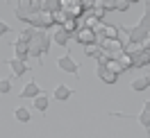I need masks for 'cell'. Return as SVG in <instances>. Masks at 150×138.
<instances>
[{
  "mask_svg": "<svg viewBox=\"0 0 150 138\" xmlns=\"http://www.w3.org/2000/svg\"><path fill=\"white\" fill-rule=\"evenodd\" d=\"M57 68H59V70H64V73H68V75H73V77H77V73H80V64H77L68 52L57 59Z\"/></svg>",
  "mask_w": 150,
  "mask_h": 138,
  "instance_id": "4",
  "label": "cell"
},
{
  "mask_svg": "<svg viewBox=\"0 0 150 138\" xmlns=\"http://www.w3.org/2000/svg\"><path fill=\"white\" fill-rule=\"evenodd\" d=\"M73 36H75V41H77V43H82V46H96V27L82 25Z\"/></svg>",
  "mask_w": 150,
  "mask_h": 138,
  "instance_id": "5",
  "label": "cell"
},
{
  "mask_svg": "<svg viewBox=\"0 0 150 138\" xmlns=\"http://www.w3.org/2000/svg\"><path fill=\"white\" fill-rule=\"evenodd\" d=\"M14 118L18 120V122H30V111L25 106H16L14 109Z\"/></svg>",
  "mask_w": 150,
  "mask_h": 138,
  "instance_id": "14",
  "label": "cell"
},
{
  "mask_svg": "<svg viewBox=\"0 0 150 138\" xmlns=\"http://www.w3.org/2000/svg\"><path fill=\"white\" fill-rule=\"evenodd\" d=\"M148 88V84H146V79L141 77V79H134L132 82V91H137V93H141V91H146Z\"/></svg>",
  "mask_w": 150,
  "mask_h": 138,
  "instance_id": "17",
  "label": "cell"
},
{
  "mask_svg": "<svg viewBox=\"0 0 150 138\" xmlns=\"http://www.w3.org/2000/svg\"><path fill=\"white\" fill-rule=\"evenodd\" d=\"M143 79H146V84H148V86H150V73L146 75V77H143Z\"/></svg>",
  "mask_w": 150,
  "mask_h": 138,
  "instance_id": "21",
  "label": "cell"
},
{
  "mask_svg": "<svg viewBox=\"0 0 150 138\" xmlns=\"http://www.w3.org/2000/svg\"><path fill=\"white\" fill-rule=\"evenodd\" d=\"M98 77H100L105 84H116L118 82V75L114 73V70H109L107 64H98Z\"/></svg>",
  "mask_w": 150,
  "mask_h": 138,
  "instance_id": "8",
  "label": "cell"
},
{
  "mask_svg": "<svg viewBox=\"0 0 150 138\" xmlns=\"http://www.w3.org/2000/svg\"><path fill=\"white\" fill-rule=\"evenodd\" d=\"M34 32H37V27H32V25H30L28 29H23V32H21V41H25V43H30V41H32V36H34Z\"/></svg>",
  "mask_w": 150,
  "mask_h": 138,
  "instance_id": "16",
  "label": "cell"
},
{
  "mask_svg": "<svg viewBox=\"0 0 150 138\" xmlns=\"http://www.w3.org/2000/svg\"><path fill=\"white\" fill-rule=\"evenodd\" d=\"M68 39H71V34H68L62 25H57V27H55V34H52V41H55L57 46H62V48H68Z\"/></svg>",
  "mask_w": 150,
  "mask_h": 138,
  "instance_id": "10",
  "label": "cell"
},
{
  "mask_svg": "<svg viewBox=\"0 0 150 138\" xmlns=\"http://www.w3.org/2000/svg\"><path fill=\"white\" fill-rule=\"evenodd\" d=\"M127 2H130V5H134V2H141V0H127Z\"/></svg>",
  "mask_w": 150,
  "mask_h": 138,
  "instance_id": "23",
  "label": "cell"
},
{
  "mask_svg": "<svg viewBox=\"0 0 150 138\" xmlns=\"http://www.w3.org/2000/svg\"><path fill=\"white\" fill-rule=\"evenodd\" d=\"M52 95H55V100L66 102L71 95H73V88H71V86H66V84H57V88L52 91Z\"/></svg>",
  "mask_w": 150,
  "mask_h": 138,
  "instance_id": "11",
  "label": "cell"
},
{
  "mask_svg": "<svg viewBox=\"0 0 150 138\" xmlns=\"http://www.w3.org/2000/svg\"><path fill=\"white\" fill-rule=\"evenodd\" d=\"M28 25H32L37 29H50V27H55V20H52V14L39 11V14H32L28 18Z\"/></svg>",
  "mask_w": 150,
  "mask_h": 138,
  "instance_id": "3",
  "label": "cell"
},
{
  "mask_svg": "<svg viewBox=\"0 0 150 138\" xmlns=\"http://www.w3.org/2000/svg\"><path fill=\"white\" fill-rule=\"evenodd\" d=\"M11 46H14V57H16V59H21V61H28V59H30V43L16 39Z\"/></svg>",
  "mask_w": 150,
  "mask_h": 138,
  "instance_id": "7",
  "label": "cell"
},
{
  "mask_svg": "<svg viewBox=\"0 0 150 138\" xmlns=\"http://www.w3.org/2000/svg\"><path fill=\"white\" fill-rule=\"evenodd\" d=\"M137 120H139V125H141V127H143V129H146V131L150 134V111L146 109V106L141 109V113L137 116Z\"/></svg>",
  "mask_w": 150,
  "mask_h": 138,
  "instance_id": "12",
  "label": "cell"
},
{
  "mask_svg": "<svg viewBox=\"0 0 150 138\" xmlns=\"http://www.w3.org/2000/svg\"><path fill=\"white\" fill-rule=\"evenodd\" d=\"M123 34H127L132 43H143L146 39H148V32H150V2H143V16L137 25H132V27H125V25H118Z\"/></svg>",
  "mask_w": 150,
  "mask_h": 138,
  "instance_id": "1",
  "label": "cell"
},
{
  "mask_svg": "<svg viewBox=\"0 0 150 138\" xmlns=\"http://www.w3.org/2000/svg\"><path fill=\"white\" fill-rule=\"evenodd\" d=\"M143 106H146V109H148V111H150V100H148V102H146V104H143Z\"/></svg>",
  "mask_w": 150,
  "mask_h": 138,
  "instance_id": "22",
  "label": "cell"
},
{
  "mask_svg": "<svg viewBox=\"0 0 150 138\" xmlns=\"http://www.w3.org/2000/svg\"><path fill=\"white\" fill-rule=\"evenodd\" d=\"M43 0H21L18 7L14 9V14H16V18L23 20V23H28V18L32 16V14H39V11H43V5H41Z\"/></svg>",
  "mask_w": 150,
  "mask_h": 138,
  "instance_id": "2",
  "label": "cell"
},
{
  "mask_svg": "<svg viewBox=\"0 0 150 138\" xmlns=\"http://www.w3.org/2000/svg\"><path fill=\"white\" fill-rule=\"evenodd\" d=\"M41 5H43V11H48V14H52V11L62 9V0H43Z\"/></svg>",
  "mask_w": 150,
  "mask_h": 138,
  "instance_id": "15",
  "label": "cell"
},
{
  "mask_svg": "<svg viewBox=\"0 0 150 138\" xmlns=\"http://www.w3.org/2000/svg\"><path fill=\"white\" fill-rule=\"evenodd\" d=\"M0 93L5 95V93H11V82L9 79H0Z\"/></svg>",
  "mask_w": 150,
  "mask_h": 138,
  "instance_id": "19",
  "label": "cell"
},
{
  "mask_svg": "<svg viewBox=\"0 0 150 138\" xmlns=\"http://www.w3.org/2000/svg\"><path fill=\"white\" fill-rule=\"evenodd\" d=\"M80 2H96V0H80Z\"/></svg>",
  "mask_w": 150,
  "mask_h": 138,
  "instance_id": "24",
  "label": "cell"
},
{
  "mask_svg": "<svg viewBox=\"0 0 150 138\" xmlns=\"http://www.w3.org/2000/svg\"><path fill=\"white\" fill-rule=\"evenodd\" d=\"M132 5L127 2V0H116V7H114V11H127Z\"/></svg>",
  "mask_w": 150,
  "mask_h": 138,
  "instance_id": "18",
  "label": "cell"
},
{
  "mask_svg": "<svg viewBox=\"0 0 150 138\" xmlns=\"http://www.w3.org/2000/svg\"><path fill=\"white\" fill-rule=\"evenodd\" d=\"M5 64L11 68V73H14V77H21V75H28L30 73V68L25 61H21V59H16V57H11V59H7Z\"/></svg>",
  "mask_w": 150,
  "mask_h": 138,
  "instance_id": "6",
  "label": "cell"
},
{
  "mask_svg": "<svg viewBox=\"0 0 150 138\" xmlns=\"http://www.w3.org/2000/svg\"><path fill=\"white\" fill-rule=\"evenodd\" d=\"M41 93H46V91H43L37 82H32V79H30V82L25 84V88L21 91V97H30V100H34V97H37V95H41Z\"/></svg>",
  "mask_w": 150,
  "mask_h": 138,
  "instance_id": "9",
  "label": "cell"
},
{
  "mask_svg": "<svg viewBox=\"0 0 150 138\" xmlns=\"http://www.w3.org/2000/svg\"><path fill=\"white\" fill-rule=\"evenodd\" d=\"M9 32H11V27L7 25V23H2V20H0V36H2V34H9Z\"/></svg>",
  "mask_w": 150,
  "mask_h": 138,
  "instance_id": "20",
  "label": "cell"
},
{
  "mask_svg": "<svg viewBox=\"0 0 150 138\" xmlns=\"http://www.w3.org/2000/svg\"><path fill=\"white\" fill-rule=\"evenodd\" d=\"M32 102H34V109H37V111L46 113V109H48V97L43 95V93H41V95H37V97H34Z\"/></svg>",
  "mask_w": 150,
  "mask_h": 138,
  "instance_id": "13",
  "label": "cell"
}]
</instances>
